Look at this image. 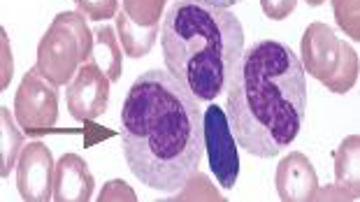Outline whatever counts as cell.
Listing matches in <instances>:
<instances>
[{"instance_id": "1", "label": "cell", "mask_w": 360, "mask_h": 202, "mask_svg": "<svg viewBox=\"0 0 360 202\" xmlns=\"http://www.w3.org/2000/svg\"><path fill=\"white\" fill-rule=\"evenodd\" d=\"M121 128L130 172L149 189L181 191L200 168V100L167 70H149L133 82L121 110Z\"/></svg>"}, {"instance_id": "2", "label": "cell", "mask_w": 360, "mask_h": 202, "mask_svg": "<svg viewBox=\"0 0 360 202\" xmlns=\"http://www.w3.org/2000/svg\"><path fill=\"white\" fill-rule=\"evenodd\" d=\"M226 116L237 146L274 158L293 144L307 110V77L288 44L263 40L242 53L228 82Z\"/></svg>"}, {"instance_id": "3", "label": "cell", "mask_w": 360, "mask_h": 202, "mask_svg": "<svg viewBox=\"0 0 360 202\" xmlns=\"http://www.w3.org/2000/svg\"><path fill=\"white\" fill-rule=\"evenodd\" d=\"M165 70L200 103L228 89L244 53V28L228 7L174 0L160 23Z\"/></svg>"}, {"instance_id": "4", "label": "cell", "mask_w": 360, "mask_h": 202, "mask_svg": "<svg viewBox=\"0 0 360 202\" xmlns=\"http://www.w3.org/2000/svg\"><path fill=\"white\" fill-rule=\"evenodd\" d=\"M202 139L212 175L217 177L221 189H233L240 177V151L226 110L219 105H210L202 112Z\"/></svg>"}, {"instance_id": "5", "label": "cell", "mask_w": 360, "mask_h": 202, "mask_svg": "<svg viewBox=\"0 0 360 202\" xmlns=\"http://www.w3.org/2000/svg\"><path fill=\"white\" fill-rule=\"evenodd\" d=\"M295 7V0H263V10L267 17L283 19Z\"/></svg>"}, {"instance_id": "6", "label": "cell", "mask_w": 360, "mask_h": 202, "mask_svg": "<svg viewBox=\"0 0 360 202\" xmlns=\"http://www.w3.org/2000/svg\"><path fill=\"white\" fill-rule=\"evenodd\" d=\"M198 3H207V5H214V7H233V5L240 3V0H198Z\"/></svg>"}]
</instances>
